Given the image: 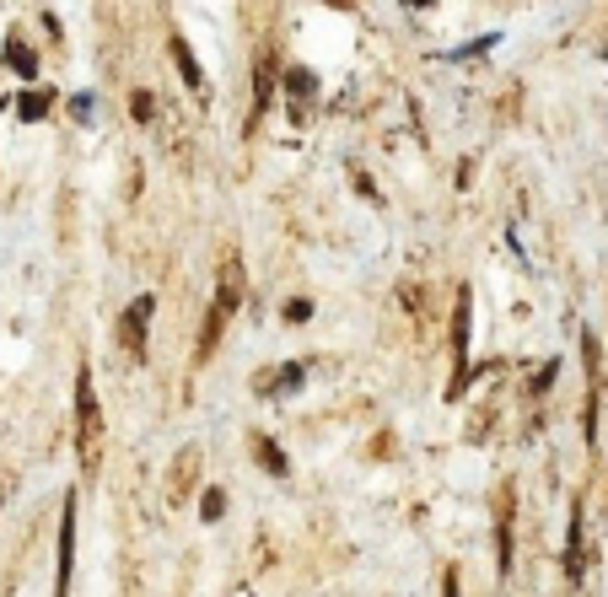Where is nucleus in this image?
I'll list each match as a JSON object with an SVG mask.
<instances>
[{"label":"nucleus","mask_w":608,"mask_h":597,"mask_svg":"<svg viewBox=\"0 0 608 597\" xmlns=\"http://www.w3.org/2000/svg\"><path fill=\"white\" fill-rule=\"evenodd\" d=\"M242 296H248V269H242L237 253H226V259H221V275H216V302H210V312H205V329H199V350H194V361H210V356H216V345H221L226 323L237 318Z\"/></svg>","instance_id":"nucleus-1"},{"label":"nucleus","mask_w":608,"mask_h":597,"mask_svg":"<svg viewBox=\"0 0 608 597\" xmlns=\"http://www.w3.org/2000/svg\"><path fill=\"white\" fill-rule=\"evenodd\" d=\"M102 442H108V431H102L97 382H92V366L81 361V372H75V458H81V474L86 479L102 469Z\"/></svg>","instance_id":"nucleus-2"},{"label":"nucleus","mask_w":608,"mask_h":597,"mask_svg":"<svg viewBox=\"0 0 608 597\" xmlns=\"http://www.w3.org/2000/svg\"><path fill=\"white\" fill-rule=\"evenodd\" d=\"M151 312H156V296H135L129 312L119 318V345L129 350V361H145V334H151Z\"/></svg>","instance_id":"nucleus-3"},{"label":"nucleus","mask_w":608,"mask_h":597,"mask_svg":"<svg viewBox=\"0 0 608 597\" xmlns=\"http://www.w3.org/2000/svg\"><path fill=\"white\" fill-rule=\"evenodd\" d=\"M70 571H75V496H65V512H59V566H54V597H70Z\"/></svg>","instance_id":"nucleus-4"},{"label":"nucleus","mask_w":608,"mask_h":597,"mask_svg":"<svg viewBox=\"0 0 608 597\" xmlns=\"http://www.w3.org/2000/svg\"><path fill=\"white\" fill-rule=\"evenodd\" d=\"M463 377H469V291L458 296V312H453V399L463 393Z\"/></svg>","instance_id":"nucleus-5"},{"label":"nucleus","mask_w":608,"mask_h":597,"mask_svg":"<svg viewBox=\"0 0 608 597\" xmlns=\"http://www.w3.org/2000/svg\"><path fill=\"white\" fill-rule=\"evenodd\" d=\"M302 382H307V366H302V361H280V366H264V372L253 377V393L280 399V393H296Z\"/></svg>","instance_id":"nucleus-6"},{"label":"nucleus","mask_w":608,"mask_h":597,"mask_svg":"<svg viewBox=\"0 0 608 597\" xmlns=\"http://www.w3.org/2000/svg\"><path fill=\"white\" fill-rule=\"evenodd\" d=\"M167 54H172V65H178V75H183V86L194 92V97H205V70H199V59H194V48H189V38H167Z\"/></svg>","instance_id":"nucleus-7"},{"label":"nucleus","mask_w":608,"mask_h":597,"mask_svg":"<svg viewBox=\"0 0 608 597\" xmlns=\"http://www.w3.org/2000/svg\"><path fill=\"white\" fill-rule=\"evenodd\" d=\"M582 356H587V442H598V339L582 334Z\"/></svg>","instance_id":"nucleus-8"},{"label":"nucleus","mask_w":608,"mask_h":597,"mask_svg":"<svg viewBox=\"0 0 608 597\" xmlns=\"http://www.w3.org/2000/svg\"><path fill=\"white\" fill-rule=\"evenodd\" d=\"M194 474H199V447H183L178 463H172V501H183L194 490Z\"/></svg>","instance_id":"nucleus-9"},{"label":"nucleus","mask_w":608,"mask_h":597,"mask_svg":"<svg viewBox=\"0 0 608 597\" xmlns=\"http://www.w3.org/2000/svg\"><path fill=\"white\" fill-rule=\"evenodd\" d=\"M5 65H11V70H16L22 81H38V54H32V48H27V43H22L16 32L5 38Z\"/></svg>","instance_id":"nucleus-10"},{"label":"nucleus","mask_w":608,"mask_h":597,"mask_svg":"<svg viewBox=\"0 0 608 597\" xmlns=\"http://www.w3.org/2000/svg\"><path fill=\"white\" fill-rule=\"evenodd\" d=\"M286 92H291V102H296V119H302V102L318 97V75L302 70V65H291V70H286Z\"/></svg>","instance_id":"nucleus-11"},{"label":"nucleus","mask_w":608,"mask_h":597,"mask_svg":"<svg viewBox=\"0 0 608 597\" xmlns=\"http://www.w3.org/2000/svg\"><path fill=\"white\" fill-rule=\"evenodd\" d=\"M48 108H54V92H48V86H27V92L16 97V119H27V124L43 119Z\"/></svg>","instance_id":"nucleus-12"},{"label":"nucleus","mask_w":608,"mask_h":597,"mask_svg":"<svg viewBox=\"0 0 608 597\" xmlns=\"http://www.w3.org/2000/svg\"><path fill=\"white\" fill-rule=\"evenodd\" d=\"M582 566H587V560H582V506H577V512H571V533H566V576L582 582Z\"/></svg>","instance_id":"nucleus-13"},{"label":"nucleus","mask_w":608,"mask_h":597,"mask_svg":"<svg viewBox=\"0 0 608 597\" xmlns=\"http://www.w3.org/2000/svg\"><path fill=\"white\" fill-rule=\"evenodd\" d=\"M253 458H259V463H264V469H269L275 479H286V474H291V463H286V452H280V447H275L269 436H253Z\"/></svg>","instance_id":"nucleus-14"},{"label":"nucleus","mask_w":608,"mask_h":597,"mask_svg":"<svg viewBox=\"0 0 608 597\" xmlns=\"http://www.w3.org/2000/svg\"><path fill=\"white\" fill-rule=\"evenodd\" d=\"M199 517H205V522H221V517H226V490H205V496H199Z\"/></svg>","instance_id":"nucleus-15"},{"label":"nucleus","mask_w":608,"mask_h":597,"mask_svg":"<svg viewBox=\"0 0 608 597\" xmlns=\"http://www.w3.org/2000/svg\"><path fill=\"white\" fill-rule=\"evenodd\" d=\"M307 318H313V302H302V296L286 302V323H307Z\"/></svg>","instance_id":"nucleus-16"},{"label":"nucleus","mask_w":608,"mask_h":597,"mask_svg":"<svg viewBox=\"0 0 608 597\" xmlns=\"http://www.w3.org/2000/svg\"><path fill=\"white\" fill-rule=\"evenodd\" d=\"M151 113H156V102H151V92H135V119H140V124H145V119H151Z\"/></svg>","instance_id":"nucleus-17"},{"label":"nucleus","mask_w":608,"mask_h":597,"mask_svg":"<svg viewBox=\"0 0 608 597\" xmlns=\"http://www.w3.org/2000/svg\"><path fill=\"white\" fill-rule=\"evenodd\" d=\"M555 372H560V366H555V361H550V366H544V372H539V377H533V388H528V393H544V388H550V382H555Z\"/></svg>","instance_id":"nucleus-18"},{"label":"nucleus","mask_w":608,"mask_h":597,"mask_svg":"<svg viewBox=\"0 0 608 597\" xmlns=\"http://www.w3.org/2000/svg\"><path fill=\"white\" fill-rule=\"evenodd\" d=\"M442 597H463V593H458V571H447V576H442Z\"/></svg>","instance_id":"nucleus-19"},{"label":"nucleus","mask_w":608,"mask_h":597,"mask_svg":"<svg viewBox=\"0 0 608 597\" xmlns=\"http://www.w3.org/2000/svg\"><path fill=\"white\" fill-rule=\"evenodd\" d=\"M410 5H415V11H426V5H436V0H410Z\"/></svg>","instance_id":"nucleus-20"}]
</instances>
